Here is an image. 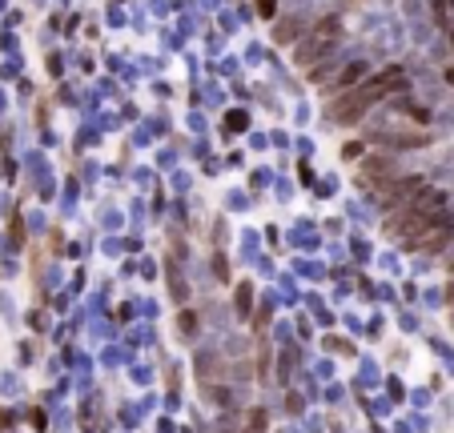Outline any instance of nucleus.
<instances>
[{"label":"nucleus","instance_id":"f257e3e1","mask_svg":"<svg viewBox=\"0 0 454 433\" xmlns=\"http://www.w3.org/2000/svg\"><path fill=\"white\" fill-rule=\"evenodd\" d=\"M406 88V77H402V69H386V72H378V77H366L358 88H350V93H342L338 101L330 104V121H338V125H354V121H362V117L374 109L382 96H394V93H402Z\"/></svg>","mask_w":454,"mask_h":433},{"label":"nucleus","instance_id":"f03ea898","mask_svg":"<svg viewBox=\"0 0 454 433\" xmlns=\"http://www.w3.org/2000/svg\"><path fill=\"white\" fill-rule=\"evenodd\" d=\"M338 44H342L338 20H326V25H318L314 33L306 36V44H297V65H302V69H314V65H322V57H330Z\"/></svg>","mask_w":454,"mask_h":433},{"label":"nucleus","instance_id":"7ed1b4c3","mask_svg":"<svg viewBox=\"0 0 454 433\" xmlns=\"http://www.w3.org/2000/svg\"><path fill=\"white\" fill-rule=\"evenodd\" d=\"M370 77V65L366 61H350V65H342L338 69V77H330V80H322V88L326 93H350V88H358L362 80Z\"/></svg>","mask_w":454,"mask_h":433},{"label":"nucleus","instance_id":"20e7f679","mask_svg":"<svg viewBox=\"0 0 454 433\" xmlns=\"http://www.w3.org/2000/svg\"><path fill=\"white\" fill-rule=\"evenodd\" d=\"M422 193V177H402V181H394L390 189H382V201L390 209H398V205H406V201H414Z\"/></svg>","mask_w":454,"mask_h":433},{"label":"nucleus","instance_id":"39448f33","mask_svg":"<svg viewBox=\"0 0 454 433\" xmlns=\"http://www.w3.org/2000/svg\"><path fill=\"white\" fill-rule=\"evenodd\" d=\"M278 36L281 44H289V41H297V36H302V20H286V25H278Z\"/></svg>","mask_w":454,"mask_h":433}]
</instances>
